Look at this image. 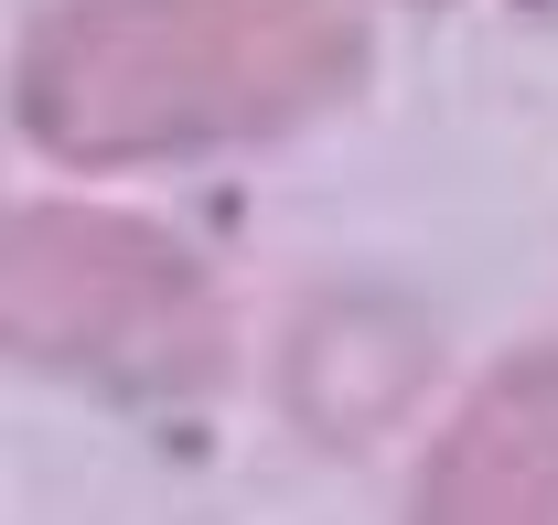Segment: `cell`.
Instances as JSON below:
<instances>
[{
  "label": "cell",
  "mask_w": 558,
  "mask_h": 525,
  "mask_svg": "<svg viewBox=\"0 0 558 525\" xmlns=\"http://www.w3.org/2000/svg\"><path fill=\"white\" fill-rule=\"evenodd\" d=\"M354 75V0H54L22 33V130L75 172H130L279 139Z\"/></svg>",
  "instance_id": "cell-1"
},
{
  "label": "cell",
  "mask_w": 558,
  "mask_h": 525,
  "mask_svg": "<svg viewBox=\"0 0 558 525\" xmlns=\"http://www.w3.org/2000/svg\"><path fill=\"white\" fill-rule=\"evenodd\" d=\"M0 343L97 396H194L226 376L205 258L108 204H22L0 225Z\"/></svg>",
  "instance_id": "cell-2"
},
{
  "label": "cell",
  "mask_w": 558,
  "mask_h": 525,
  "mask_svg": "<svg viewBox=\"0 0 558 525\" xmlns=\"http://www.w3.org/2000/svg\"><path fill=\"white\" fill-rule=\"evenodd\" d=\"M429 376H440V332L398 290H323L290 322V343H279V407L323 451L387 440L418 396H429Z\"/></svg>",
  "instance_id": "cell-3"
},
{
  "label": "cell",
  "mask_w": 558,
  "mask_h": 525,
  "mask_svg": "<svg viewBox=\"0 0 558 525\" xmlns=\"http://www.w3.org/2000/svg\"><path fill=\"white\" fill-rule=\"evenodd\" d=\"M418 525H558V343H515L409 483Z\"/></svg>",
  "instance_id": "cell-4"
}]
</instances>
